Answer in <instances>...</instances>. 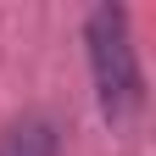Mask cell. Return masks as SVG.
I'll return each instance as SVG.
<instances>
[{"label":"cell","mask_w":156,"mask_h":156,"mask_svg":"<svg viewBox=\"0 0 156 156\" xmlns=\"http://www.w3.org/2000/svg\"><path fill=\"white\" fill-rule=\"evenodd\" d=\"M84 45H89V78H95V101H101L106 123H128L145 106V73H140V50H134V28L123 6H95L84 23Z\"/></svg>","instance_id":"obj_1"},{"label":"cell","mask_w":156,"mask_h":156,"mask_svg":"<svg viewBox=\"0 0 156 156\" xmlns=\"http://www.w3.org/2000/svg\"><path fill=\"white\" fill-rule=\"evenodd\" d=\"M0 156H62V123L50 112H23L0 128Z\"/></svg>","instance_id":"obj_2"}]
</instances>
